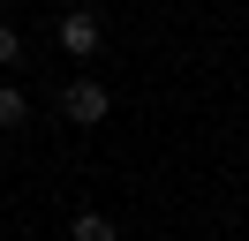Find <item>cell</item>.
Returning a JSON list of instances; mask_svg holds the SVG:
<instances>
[{
  "mask_svg": "<svg viewBox=\"0 0 249 241\" xmlns=\"http://www.w3.org/2000/svg\"><path fill=\"white\" fill-rule=\"evenodd\" d=\"M61 45H68L76 60H91V53H98V15H91V8H68V15H61Z\"/></svg>",
  "mask_w": 249,
  "mask_h": 241,
  "instance_id": "2",
  "label": "cell"
},
{
  "mask_svg": "<svg viewBox=\"0 0 249 241\" xmlns=\"http://www.w3.org/2000/svg\"><path fill=\"white\" fill-rule=\"evenodd\" d=\"M23 120H31V98L23 90H0V128H23Z\"/></svg>",
  "mask_w": 249,
  "mask_h": 241,
  "instance_id": "4",
  "label": "cell"
},
{
  "mask_svg": "<svg viewBox=\"0 0 249 241\" xmlns=\"http://www.w3.org/2000/svg\"><path fill=\"white\" fill-rule=\"evenodd\" d=\"M61 113L76 120V128H98V120H106V83H91V75H76V83L61 90Z\"/></svg>",
  "mask_w": 249,
  "mask_h": 241,
  "instance_id": "1",
  "label": "cell"
},
{
  "mask_svg": "<svg viewBox=\"0 0 249 241\" xmlns=\"http://www.w3.org/2000/svg\"><path fill=\"white\" fill-rule=\"evenodd\" d=\"M16 53H23V38H16L8 23H0V68H16Z\"/></svg>",
  "mask_w": 249,
  "mask_h": 241,
  "instance_id": "5",
  "label": "cell"
},
{
  "mask_svg": "<svg viewBox=\"0 0 249 241\" xmlns=\"http://www.w3.org/2000/svg\"><path fill=\"white\" fill-rule=\"evenodd\" d=\"M76 241H121V234H113L106 211H83V219H76Z\"/></svg>",
  "mask_w": 249,
  "mask_h": 241,
  "instance_id": "3",
  "label": "cell"
}]
</instances>
